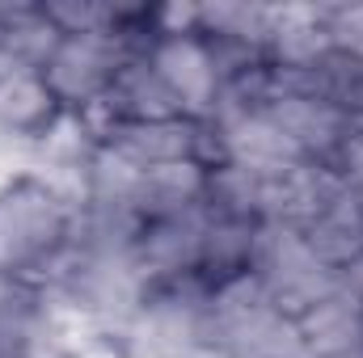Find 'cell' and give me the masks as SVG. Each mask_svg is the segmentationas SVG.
I'll use <instances>...</instances> for the list:
<instances>
[{"label": "cell", "instance_id": "obj_1", "mask_svg": "<svg viewBox=\"0 0 363 358\" xmlns=\"http://www.w3.org/2000/svg\"><path fill=\"white\" fill-rule=\"evenodd\" d=\"M68 198L38 173H17L0 185V278H30L55 266L68 249Z\"/></svg>", "mask_w": 363, "mask_h": 358}]
</instances>
